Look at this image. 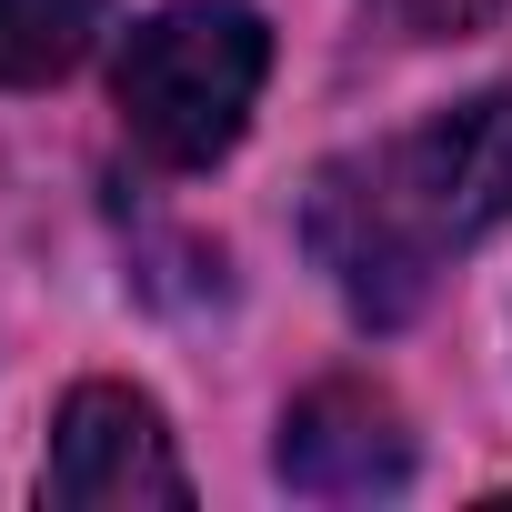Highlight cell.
I'll return each mask as SVG.
<instances>
[{
    "label": "cell",
    "mask_w": 512,
    "mask_h": 512,
    "mask_svg": "<svg viewBox=\"0 0 512 512\" xmlns=\"http://www.w3.org/2000/svg\"><path fill=\"white\" fill-rule=\"evenodd\" d=\"M372 11H382L402 41H462V31H492L512 0H372Z\"/></svg>",
    "instance_id": "obj_6"
},
{
    "label": "cell",
    "mask_w": 512,
    "mask_h": 512,
    "mask_svg": "<svg viewBox=\"0 0 512 512\" xmlns=\"http://www.w3.org/2000/svg\"><path fill=\"white\" fill-rule=\"evenodd\" d=\"M512 221V91L452 101L422 131L352 151L312 181L302 241L362 322H412L452 251Z\"/></svg>",
    "instance_id": "obj_1"
},
{
    "label": "cell",
    "mask_w": 512,
    "mask_h": 512,
    "mask_svg": "<svg viewBox=\"0 0 512 512\" xmlns=\"http://www.w3.org/2000/svg\"><path fill=\"white\" fill-rule=\"evenodd\" d=\"M51 502H81V512H131V502H191V472L161 432V412L131 392V382H81L51 422Z\"/></svg>",
    "instance_id": "obj_3"
},
{
    "label": "cell",
    "mask_w": 512,
    "mask_h": 512,
    "mask_svg": "<svg viewBox=\"0 0 512 512\" xmlns=\"http://www.w3.org/2000/svg\"><path fill=\"white\" fill-rule=\"evenodd\" d=\"M272 472L312 502H382L412 482V422L392 392L372 382H312L292 412H282V442H272Z\"/></svg>",
    "instance_id": "obj_4"
},
{
    "label": "cell",
    "mask_w": 512,
    "mask_h": 512,
    "mask_svg": "<svg viewBox=\"0 0 512 512\" xmlns=\"http://www.w3.org/2000/svg\"><path fill=\"white\" fill-rule=\"evenodd\" d=\"M262 81H272V31H262V11H241V0H171V11H151V21L121 41L111 101H121L141 161H161V171H211V161L251 131Z\"/></svg>",
    "instance_id": "obj_2"
},
{
    "label": "cell",
    "mask_w": 512,
    "mask_h": 512,
    "mask_svg": "<svg viewBox=\"0 0 512 512\" xmlns=\"http://www.w3.org/2000/svg\"><path fill=\"white\" fill-rule=\"evenodd\" d=\"M111 0H0V91H41L91 61Z\"/></svg>",
    "instance_id": "obj_5"
}]
</instances>
